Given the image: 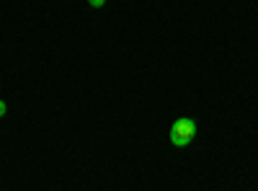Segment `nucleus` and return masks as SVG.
Listing matches in <instances>:
<instances>
[{
    "label": "nucleus",
    "mask_w": 258,
    "mask_h": 191,
    "mask_svg": "<svg viewBox=\"0 0 258 191\" xmlns=\"http://www.w3.org/2000/svg\"><path fill=\"white\" fill-rule=\"evenodd\" d=\"M88 6H93V8H103V6H106V0H88Z\"/></svg>",
    "instance_id": "obj_2"
},
{
    "label": "nucleus",
    "mask_w": 258,
    "mask_h": 191,
    "mask_svg": "<svg viewBox=\"0 0 258 191\" xmlns=\"http://www.w3.org/2000/svg\"><path fill=\"white\" fill-rule=\"evenodd\" d=\"M194 137H197V121H194V119L178 116L173 124H170V145L186 147V145H191Z\"/></svg>",
    "instance_id": "obj_1"
},
{
    "label": "nucleus",
    "mask_w": 258,
    "mask_h": 191,
    "mask_svg": "<svg viewBox=\"0 0 258 191\" xmlns=\"http://www.w3.org/2000/svg\"><path fill=\"white\" fill-rule=\"evenodd\" d=\"M6 111H8V106H6V101H0V119L6 116Z\"/></svg>",
    "instance_id": "obj_3"
}]
</instances>
